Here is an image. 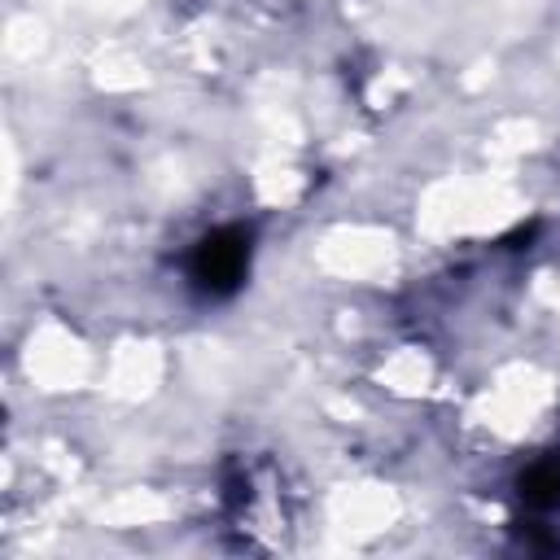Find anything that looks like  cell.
Wrapping results in <instances>:
<instances>
[{
	"label": "cell",
	"instance_id": "obj_2",
	"mask_svg": "<svg viewBox=\"0 0 560 560\" xmlns=\"http://www.w3.org/2000/svg\"><path fill=\"white\" fill-rule=\"evenodd\" d=\"M521 499L529 508H560V459H542L521 472Z\"/></svg>",
	"mask_w": 560,
	"mask_h": 560
},
{
	"label": "cell",
	"instance_id": "obj_1",
	"mask_svg": "<svg viewBox=\"0 0 560 560\" xmlns=\"http://www.w3.org/2000/svg\"><path fill=\"white\" fill-rule=\"evenodd\" d=\"M245 271H249V232L236 223L206 232L188 254V284H192V293H201L210 302L232 298L241 289Z\"/></svg>",
	"mask_w": 560,
	"mask_h": 560
}]
</instances>
